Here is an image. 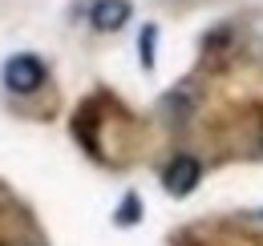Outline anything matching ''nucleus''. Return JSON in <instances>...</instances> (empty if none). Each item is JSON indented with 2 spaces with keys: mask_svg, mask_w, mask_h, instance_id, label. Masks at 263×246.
I'll return each mask as SVG.
<instances>
[{
  "mask_svg": "<svg viewBox=\"0 0 263 246\" xmlns=\"http://www.w3.org/2000/svg\"><path fill=\"white\" fill-rule=\"evenodd\" d=\"M154 36H158L154 25H146L142 36H138V40H142V45H138V49H142V65H154Z\"/></svg>",
  "mask_w": 263,
  "mask_h": 246,
  "instance_id": "20e7f679",
  "label": "nucleus"
},
{
  "mask_svg": "<svg viewBox=\"0 0 263 246\" xmlns=\"http://www.w3.org/2000/svg\"><path fill=\"white\" fill-rule=\"evenodd\" d=\"M41 81H45V65L36 61L33 53H21V57L4 61V85L12 93H33Z\"/></svg>",
  "mask_w": 263,
  "mask_h": 246,
  "instance_id": "f257e3e1",
  "label": "nucleus"
},
{
  "mask_svg": "<svg viewBox=\"0 0 263 246\" xmlns=\"http://www.w3.org/2000/svg\"><path fill=\"white\" fill-rule=\"evenodd\" d=\"M198 178H202V166L195 157H174L162 170V186H166V194H174V198H186L198 186Z\"/></svg>",
  "mask_w": 263,
  "mask_h": 246,
  "instance_id": "f03ea898",
  "label": "nucleus"
},
{
  "mask_svg": "<svg viewBox=\"0 0 263 246\" xmlns=\"http://www.w3.org/2000/svg\"><path fill=\"white\" fill-rule=\"evenodd\" d=\"M89 20H93V29H98V32L122 29V25L130 20V0H98L93 12H89Z\"/></svg>",
  "mask_w": 263,
  "mask_h": 246,
  "instance_id": "7ed1b4c3",
  "label": "nucleus"
},
{
  "mask_svg": "<svg viewBox=\"0 0 263 246\" xmlns=\"http://www.w3.org/2000/svg\"><path fill=\"white\" fill-rule=\"evenodd\" d=\"M259 214H263V210H259Z\"/></svg>",
  "mask_w": 263,
  "mask_h": 246,
  "instance_id": "423d86ee",
  "label": "nucleus"
},
{
  "mask_svg": "<svg viewBox=\"0 0 263 246\" xmlns=\"http://www.w3.org/2000/svg\"><path fill=\"white\" fill-rule=\"evenodd\" d=\"M134 218H138V198H126V206H122V214H118V222H134Z\"/></svg>",
  "mask_w": 263,
  "mask_h": 246,
  "instance_id": "39448f33",
  "label": "nucleus"
}]
</instances>
